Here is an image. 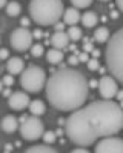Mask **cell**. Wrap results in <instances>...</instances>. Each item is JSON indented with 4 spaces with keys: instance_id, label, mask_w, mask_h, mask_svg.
I'll return each instance as SVG.
<instances>
[{
    "instance_id": "6da1fadb",
    "label": "cell",
    "mask_w": 123,
    "mask_h": 153,
    "mask_svg": "<svg viewBox=\"0 0 123 153\" xmlns=\"http://www.w3.org/2000/svg\"><path fill=\"white\" fill-rule=\"evenodd\" d=\"M123 129V109L112 100L94 101L74 110L65 121V133L79 147L112 136Z\"/></svg>"
},
{
    "instance_id": "7a4b0ae2",
    "label": "cell",
    "mask_w": 123,
    "mask_h": 153,
    "mask_svg": "<svg viewBox=\"0 0 123 153\" xmlns=\"http://www.w3.org/2000/svg\"><path fill=\"white\" fill-rule=\"evenodd\" d=\"M45 91L49 104L54 109L74 112L85 106L89 94V83L80 71L63 68L48 78Z\"/></svg>"
},
{
    "instance_id": "3957f363",
    "label": "cell",
    "mask_w": 123,
    "mask_h": 153,
    "mask_svg": "<svg viewBox=\"0 0 123 153\" xmlns=\"http://www.w3.org/2000/svg\"><path fill=\"white\" fill-rule=\"evenodd\" d=\"M63 0H31L29 16L40 26H51L63 17Z\"/></svg>"
},
{
    "instance_id": "277c9868",
    "label": "cell",
    "mask_w": 123,
    "mask_h": 153,
    "mask_svg": "<svg viewBox=\"0 0 123 153\" xmlns=\"http://www.w3.org/2000/svg\"><path fill=\"white\" fill-rule=\"evenodd\" d=\"M105 61L109 75L123 84V28L112 34L106 43L105 49Z\"/></svg>"
},
{
    "instance_id": "5b68a950",
    "label": "cell",
    "mask_w": 123,
    "mask_h": 153,
    "mask_svg": "<svg viewBox=\"0 0 123 153\" xmlns=\"http://www.w3.org/2000/svg\"><path fill=\"white\" fill-rule=\"evenodd\" d=\"M46 72L40 66H28L20 74V86L28 94H37L46 86Z\"/></svg>"
},
{
    "instance_id": "8992f818",
    "label": "cell",
    "mask_w": 123,
    "mask_h": 153,
    "mask_svg": "<svg viewBox=\"0 0 123 153\" xmlns=\"http://www.w3.org/2000/svg\"><path fill=\"white\" fill-rule=\"evenodd\" d=\"M45 133V124L42 123L40 117H23L20 124V135L26 141H35L42 138Z\"/></svg>"
},
{
    "instance_id": "52a82bcc",
    "label": "cell",
    "mask_w": 123,
    "mask_h": 153,
    "mask_svg": "<svg viewBox=\"0 0 123 153\" xmlns=\"http://www.w3.org/2000/svg\"><path fill=\"white\" fill-rule=\"evenodd\" d=\"M34 42V35L28 28H17L11 32L9 37V43L19 52H23V51H28L32 48Z\"/></svg>"
},
{
    "instance_id": "ba28073f",
    "label": "cell",
    "mask_w": 123,
    "mask_h": 153,
    "mask_svg": "<svg viewBox=\"0 0 123 153\" xmlns=\"http://www.w3.org/2000/svg\"><path fill=\"white\" fill-rule=\"evenodd\" d=\"M98 94L103 100H112L118 94V84L112 75H103L98 80Z\"/></svg>"
},
{
    "instance_id": "9c48e42d",
    "label": "cell",
    "mask_w": 123,
    "mask_h": 153,
    "mask_svg": "<svg viewBox=\"0 0 123 153\" xmlns=\"http://www.w3.org/2000/svg\"><path fill=\"white\" fill-rule=\"evenodd\" d=\"M94 153H123V139L116 136H106L97 143Z\"/></svg>"
},
{
    "instance_id": "30bf717a",
    "label": "cell",
    "mask_w": 123,
    "mask_h": 153,
    "mask_svg": "<svg viewBox=\"0 0 123 153\" xmlns=\"http://www.w3.org/2000/svg\"><path fill=\"white\" fill-rule=\"evenodd\" d=\"M29 103H31V100L28 97V92H23V91L12 92L11 97L8 98V104L12 110H23L29 106Z\"/></svg>"
},
{
    "instance_id": "8fae6325",
    "label": "cell",
    "mask_w": 123,
    "mask_h": 153,
    "mask_svg": "<svg viewBox=\"0 0 123 153\" xmlns=\"http://www.w3.org/2000/svg\"><path fill=\"white\" fill-rule=\"evenodd\" d=\"M69 37H68V34L65 32V31H60V32H54L52 35H51V40H49V43H51V46L52 48H56V49H66L68 46H69Z\"/></svg>"
},
{
    "instance_id": "7c38bea8",
    "label": "cell",
    "mask_w": 123,
    "mask_h": 153,
    "mask_svg": "<svg viewBox=\"0 0 123 153\" xmlns=\"http://www.w3.org/2000/svg\"><path fill=\"white\" fill-rule=\"evenodd\" d=\"M6 71L11 75H20L25 71V61L20 57H9L6 63Z\"/></svg>"
},
{
    "instance_id": "4fadbf2b",
    "label": "cell",
    "mask_w": 123,
    "mask_h": 153,
    "mask_svg": "<svg viewBox=\"0 0 123 153\" xmlns=\"http://www.w3.org/2000/svg\"><path fill=\"white\" fill-rule=\"evenodd\" d=\"M62 19H63L65 25H68V26H76V25L82 20V14L79 12V9H77V8L71 6V8L65 9L63 17H62Z\"/></svg>"
},
{
    "instance_id": "5bb4252c",
    "label": "cell",
    "mask_w": 123,
    "mask_h": 153,
    "mask_svg": "<svg viewBox=\"0 0 123 153\" xmlns=\"http://www.w3.org/2000/svg\"><path fill=\"white\" fill-rule=\"evenodd\" d=\"M0 127H2V130L6 132V133H14L17 129H20V124H19V121L14 115H6V117L0 121Z\"/></svg>"
},
{
    "instance_id": "9a60e30c",
    "label": "cell",
    "mask_w": 123,
    "mask_h": 153,
    "mask_svg": "<svg viewBox=\"0 0 123 153\" xmlns=\"http://www.w3.org/2000/svg\"><path fill=\"white\" fill-rule=\"evenodd\" d=\"M28 109H29V113L32 115V117H42V115H45V112H46V106H45V103L42 100H31Z\"/></svg>"
},
{
    "instance_id": "2e32d148",
    "label": "cell",
    "mask_w": 123,
    "mask_h": 153,
    "mask_svg": "<svg viewBox=\"0 0 123 153\" xmlns=\"http://www.w3.org/2000/svg\"><path fill=\"white\" fill-rule=\"evenodd\" d=\"M63 57H65V52L62 49L51 48L46 52V60L51 63V65H60V63L63 61Z\"/></svg>"
},
{
    "instance_id": "e0dca14e",
    "label": "cell",
    "mask_w": 123,
    "mask_h": 153,
    "mask_svg": "<svg viewBox=\"0 0 123 153\" xmlns=\"http://www.w3.org/2000/svg\"><path fill=\"white\" fill-rule=\"evenodd\" d=\"M82 25L85 28H95L97 26V23H98V17L94 11H86L85 14H82Z\"/></svg>"
},
{
    "instance_id": "ac0fdd59",
    "label": "cell",
    "mask_w": 123,
    "mask_h": 153,
    "mask_svg": "<svg viewBox=\"0 0 123 153\" xmlns=\"http://www.w3.org/2000/svg\"><path fill=\"white\" fill-rule=\"evenodd\" d=\"M109 38H111V32H109L108 28H105V26L95 28V31H94V40L97 43H108Z\"/></svg>"
},
{
    "instance_id": "d6986e66",
    "label": "cell",
    "mask_w": 123,
    "mask_h": 153,
    "mask_svg": "<svg viewBox=\"0 0 123 153\" xmlns=\"http://www.w3.org/2000/svg\"><path fill=\"white\" fill-rule=\"evenodd\" d=\"M25 153H58L56 149H52L51 146L48 144H37V146H32L29 149H26Z\"/></svg>"
},
{
    "instance_id": "ffe728a7",
    "label": "cell",
    "mask_w": 123,
    "mask_h": 153,
    "mask_svg": "<svg viewBox=\"0 0 123 153\" xmlns=\"http://www.w3.org/2000/svg\"><path fill=\"white\" fill-rule=\"evenodd\" d=\"M6 9V14L9 17H17L20 16V12H22V6L19 2H16V0H12V2H8V5L5 6Z\"/></svg>"
},
{
    "instance_id": "44dd1931",
    "label": "cell",
    "mask_w": 123,
    "mask_h": 153,
    "mask_svg": "<svg viewBox=\"0 0 123 153\" xmlns=\"http://www.w3.org/2000/svg\"><path fill=\"white\" fill-rule=\"evenodd\" d=\"M66 34H68L71 42H77V40H80V38L83 37V32H82L80 28H77V25H76V26H69Z\"/></svg>"
},
{
    "instance_id": "7402d4cb",
    "label": "cell",
    "mask_w": 123,
    "mask_h": 153,
    "mask_svg": "<svg viewBox=\"0 0 123 153\" xmlns=\"http://www.w3.org/2000/svg\"><path fill=\"white\" fill-rule=\"evenodd\" d=\"M71 5L74 8H77V9H85V8H88L91 3H92V0H69Z\"/></svg>"
},
{
    "instance_id": "603a6c76",
    "label": "cell",
    "mask_w": 123,
    "mask_h": 153,
    "mask_svg": "<svg viewBox=\"0 0 123 153\" xmlns=\"http://www.w3.org/2000/svg\"><path fill=\"white\" fill-rule=\"evenodd\" d=\"M31 51V55L32 57H35V58H39V57H42L43 55V52H45V48H43V45H32V48L29 49Z\"/></svg>"
},
{
    "instance_id": "cb8c5ba5",
    "label": "cell",
    "mask_w": 123,
    "mask_h": 153,
    "mask_svg": "<svg viewBox=\"0 0 123 153\" xmlns=\"http://www.w3.org/2000/svg\"><path fill=\"white\" fill-rule=\"evenodd\" d=\"M43 141H45V144H54L56 141H57V135L54 133V132H51V130H45V133H43Z\"/></svg>"
},
{
    "instance_id": "d4e9b609",
    "label": "cell",
    "mask_w": 123,
    "mask_h": 153,
    "mask_svg": "<svg viewBox=\"0 0 123 153\" xmlns=\"http://www.w3.org/2000/svg\"><path fill=\"white\" fill-rule=\"evenodd\" d=\"M86 66H88L89 71H97L98 68H100V65H98V60H97V58H89L88 63H86Z\"/></svg>"
},
{
    "instance_id": "484cf974",
    "label": "cell",
    "mask_w": 123,
    "mask_h": 153,
    "mask_svg": "<svg viewBox=\"0 0 123 153\" xmlns=\"http://www.w3.org/2000/svg\"><path fill=\"white\" fill-rule=\"evenodd\" d=\"M2 81H3V84L6 87H11L12 84H14V76H12L11 74H6V75L2 76Z\"/></svg>"
},
{
    "instance_id": "4316f807",
    "label": "cell",
    "mask_w": 123,
    "mask_h": 153,
    "mask_svg": "<svg viewBox=\"0 0 123 153\" xmlns=\"http://www.w3.org/2000/svg\"><path fill=\"white\" fill-rule=\"evenodd\" d=\"M65 28H66V25H65V22H57V23L54 25V29H56V32H60V31H65Z\"/></svg>"
},
{
    "instance_id": "83f0119b",
    "label": "cell",
    "mask_w": 123,
    "mask_h": 153,
    "mask_svg": "<svg viewBox=\"0 0 123 153\" xmlns=\"http://www.w3.org/2000/svg\"><path fill=\"white\" fill-rule=\"evenodd\" d=\"M68 63H69L71 66H76V65H79V63H80V60H79L77 55H72V57L68 58Z\"/></svg>"
},
{
    "instance_id": "f1b7e54d",
    "label": "cell",
    "mask_w": 123,
    "mask_h": 153,
    "mask_svg": "<svg viewBox=\"0 0 123 153\" xmlns=\"http://www.w3.org/2000/svg\"><path fill=\"white\" fill-rule=\"evenodd\" d=\"M94 48H92V43L91 42H86L85 46H83V52H92Z\"/></svg>"
},
{
    "instance_id": "f546056e",
    "label": "cell",
    "mask_w": 123,
    "mask_h": 153,
    "mask_svg": "<svg viewBox=\"0 0 123 153\" xmlns=\"http://www.w3.org/2000/svg\"><path fill=\"white\" fill-rule=\"evenodd\" d=\"M6 58H9L8 49H0V60H6Z\"/></svg>"
},
{
    "instance_id": "4dcf8cb0",
    "label": "cell",
    "mask_w": 123,
    "mask_h": 153,
    "mask_svg": "<svg viewBox=\"0 0 123 153\" xmlns=\"http://www.w3.org/2000/svg\"><path fill=\"white\" fill-rule=\"evenodd\" d=\"M79 60H80V63H88V60H89L88 52H82V54L79 55Z\"/></svg>"
},
{
    "instance_id": "1f68e13d",
    "label": "cell",
    "mask_w": 123,
    "mask_h": 153,
    "mask_svg": "<svg viewBox=\"0 0 123 153\" xmlns=\"http://www.w3.org/2000/svg\"><path fill=\"white\" fill-rule=\"evenodd\" d=\"M71 153H89V152L86 150L85 147H79V149H76V150H72Z\"/></svg>"
},
{
    "instance_id": "d6a6232c",
    "label": "cell",
    "mask_w": 123,
    "mask_h": 153,
    "mask_svg": "<svg viewBox=\"0 0 123 153\" xmlns=\"http://www.w3.org/2000/svg\"><path fill=\"white\" fill-rule=\"evenodd\" d=\"M2 94H3V97H6V98H9L12 92H11V89H9V87H6V89H3V92H2Z\"/></svg>"
},
{
    "instance_id": "836d02e7",
    "label": "cell",
    "mask_w": 123,
    "mask_h": 153,
    "mask_svg": "<svg viewBox=\"0 0 123 153\" xmlns=\"http://www.w3.org/2000/svg\"><path fill=\"white\" fill-rule=\"evenodd\" d=\"M32 35H34V38H40V37H42V31H40V29H35V31L32 32Z\"/></svg>"
},
{
    "instance_id": "e575fe53",
    "label": "cell",
    "mask_w": 123,
    "mask_h": 153,
    "mask_svg": "<svg viewBox=\"0 0 123 153\" xmlns=\"http://www.w3.org/2000/svg\"><path fill=\"white\" fill-rule=\"evenodd\" d=\"M28 25H29V20L28 19H22V28H28Z\"/></svg>"
},
{
    "instance_id": "d590c367",
    "label": "cell",
    "mask_w": 123,
    "mask_h": 153,
    "mask_svg": "<svg viewBox=\"0 0 123 153\" xmlns=\"http://www.w3.org/2000/svg\"><path fill=\"white\" fill-rule=\"evenodd\" d=\"M116 5H117V8L123 12V0H116Z\"/></svg>"
},
{
    "instance_id": "8d00e7d4",
    "label": "cell",
    "mask_w": 123,
    "mask_h": 153,
    "mask_svg": "<svg viewBox=\"0 0 123 153\" xmlns=\"http://www.w3.org/2000/svg\"><path fill=\"white\" fill-rule=\"evenodd\" d=\"M6 5H8V0H0V9L5 8Z\"/></svg>"
},
{
    "instance_id": "74e56055",
    "label": "cell",
    "mask_w": 123,
    "mask_h": 153,
    "mask_svg": "<svg viewBox=\"0 0 123 153\" xmlns=\"http://www.w3.org/2000/svg\"><path fill=\"white\" fill-rule=\"evenodd\" d=\"M98 55H100V51H97V49H94V51H92V57H94V58H97Z\"/></svg>"
},
{
    "instance_id": "f35d334b",
    "label": "cell",
    "mask_w": 123,
    "mask_h": 153,
    "mask_svg": "<svg viewBox=\"0 0 123 153\" xmlns=\"http://www.w3.org/2000/svg\"><path fill=\"white\" fill-rule=\"evenodd\" d=\"M3 86H5V84H3V81L0 80V92H3Z\"/></svg>"
},
{
    "instance_id": "ab89813d",
    "label": "cell",
    "mask_w": 123,
    "mask_h": 153,
    "mask_svg": "<svg viewBox=\"0 0 123 153\" xmlns=\"http://www.w3.org/2000/svg\"><path fill=\"white\" fill-rule=\"evenodd\" d=\"M117 97H118V98L123 101V92H118V94H117Z\"/></svg>"
},
{
    "instance_id": "60d3db41",
    "label": "cell",
    "mask_w": 123,
    "mask_h": 153,
    "mask_svg": "<svg viewBox=\"0 0 123 153\" xmlns=\"http://www.w3.org/2000/svg\"><path fill=\"white\" fill-rule=\"evenodd\" d=\"M100 2H109V0H100Z\"/></svg>"
}]
</instances>
